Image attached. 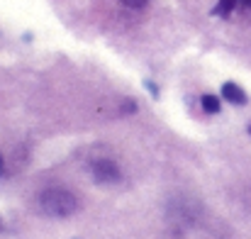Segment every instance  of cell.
I'll return each mask as SVG.
<instances>
[{
    "mask_svg": "<svg viewBox=\"0 0 251 239\" xmlns=\"http://www.w3.org/2000/svg\"><path fill=\"white\" fill-rule=\"evenodd\" d=\"M39 210L49 217H69L78 210V198L66 188H44L37 198Z\"/></svg>",
    "mask_w": 251,
    "mask_h": 239,
    "instance_id": "obj_1",
    "label": "cell"
},
{
    "mask_svg": "<svg viewBox=\"0 0 251 239\" xmlns=\"http://www.w3.org/2000/svg\"><path fill=\"white\" fill-rule=\"evenodd\" d=\"M93 178H95L98 183H117V181L122 178V171H120V166H117L115 161L100 159L93 163Z\"/></svg>",
    "mask_w": 251,
    "mask_h": 239,
    "instance_id": "obj_2",
    "label": "cell"
},
{
    "mask_svg": "<svg viewBox=\"0 0 251 239\" xmlns=\"http://www.w3.org/2000/svg\"><path fill=\"white\" fill-rule=\"evenodd\" d=\"M222 98H225L227 103H232V105H244V103H247L244 88L237 85V83H232V80H227V83L222 85Z\"/></svg>",
    "mask_w": 251,
    "mask_h": 239,
    "instance_id": "obj_3",
    "label": "cell"
},
{
    "mask_svg": "<svg viewBox=\"0 0 251 239\" xmlns=\"http://www.w3.org/2000/svg\"><path fill=\"white\" fill-rule=\"evenodd\" d=\"M200 105H202V110H205L207 115H217V112L222 110L220 98H217V95H212V93H205V95L200 98Z\"/></svg>",
    "mask_w": 251,
    "mask_h": 239,
    "instance_id": "obj_4",
    "label": "cell"
},
{
    "mask_svg": "<svg viewBox=\"0 0 251 239\" xmlns=\"http://www.w3.org/2000/svg\"><path fill=\"white\" fill-rule=\"evenodd\" d=\"M234 7H237V0H220V2L215 5L212 15H217V17H227V15L234 12Z\"/></svg>",
    "mask_w": 251,
    "mask_h": 239,
    "instance_id": "obj_5",
    "label": "cell"
},
{
    "mask_svg": "<svg viewBox=\"0 0 251 239\" xmlns=\"http://www.w3.org/2000/svg\"><path fill=\"white\" fill-rule=\"evenodd\" d=\"M125 7H129V10H139V7H144L149 0H120Z\"/></svg>",
    "mask_w": 251,
    "mask_h": 239,
    "instance_id": "obj_6",
    "label": "cell"
},
{
    "mask_svg": "<svg viewBox=\"0 0 251 239\" xmlns=\"http://www.w3.org/2000/svg\"><path fill=\"white\" fill-rule=\"evenodd\" d=\"M239 2H244V5H249L251 7V0H239Z\"/></svg>",
    "mask_w": 251,
    "mask_h": 239,
    "instance_id": "obj_7",
    "label": "cell"
},
{
    "mask_svg": "<svg viewBox=\"0 0 251 239\" xmlns=\"http://www.w3.org/2000/svg\"><path fill=\"white\" fill-rule=\"evenodd\" d=\"M2 168H5V166H2V157H0V173H2Z\"/></svg>",
    "mask_w": 251,
    "mask_h": 239,
    "instance_id": "obj_8",
    "label": "cell"
},
{
    "mask_svg": "<svg viewBox=\"0 0 251 239\" xmlns=\"http://www.w3.org/2000/svg\"><path fill=\"white\" fill-rule=\"evenodd\" d=\"M0 230H2V220H0Z\"/></svg>",
    "mask_w": 251,
    "mask_h": 239,
    "instance_id": "obj_9",
    "label": "cell"
}]
</instances>
